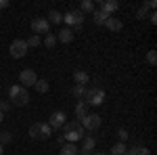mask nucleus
Segmentation results:
<instances>
[{
  "instance_id": "11",
  "label": "nucleus",
  "mask_w": 157,
  "mask_h": 155,
  "mask_svg": "<svg viewBox=\"0 0 157 155\" xmlns=\"http://www.w3.org/2000/svg\"><path fill=\"white\" fill-rule=\"evenodd\" d=\"M120 9V2L117 0H105V2H101V6H98V11H103L105 15L111 17V13H115Z\"/></svg>"
},
{
  "instance_id": "18",
  "label": "nucleus",
  "mask_w": 157,
  "mask_h": 155,
  "mask_svg": "<svg viewBox=\"0 0 157 155\" xmlns=\"http://www.w3.org/2000/svg\"><path fill=\"white\" fill-rule=\"evenodd\" d=\"M84 145H82V149H86V151H92L94 149V145H97V138L92 136V134H84Z\"/></svg>"
},
{
  "instance_id": "33",
  "label": "nucleus",
  "mask_w": 157,
  "mask_h": 155,
  "mask_svg": "<svg viewBox=\"0 0 157 155\" xmlns=\"http://www.w3.org/2000/svg\"><path fill=\"white\" fill-rule=\"evenodd\" d=\"M147 6H149V9H151V11H155L157 2H155V0H149V2H147Z\"/></svg>"
},
{
  "instance_id": "34",
  "label": "nucleus",
  "mask_w": 157,
  "mask_h": 155,
  "mask_svg": "<svg viewBox=\"0 0 157 155\" xmlns=\"http://www.w3.org/2000/svg\"><path fill=\"white\" fill-rule=\"evenodd\" d=\"M9 6V0H0V11H4Z\"/></svg>"
},
{
  "instance_id": "14",
  "label": "nucleus",
  "mask_w": 157,
  "mask_h": 155,
  "mask_svg": "<svg viewBox=\"0 0 157 155\" xmlns=\"http://www.w3.org/2000/svg\"><path fill=\"white\" fill-rule=\"evenodd\" d=\"M105 27H107L109 32H121L124 23H121L120 19H115V17H109L107 21H105Z\"/></svg>"
},
{
  "instance_id": "6",
  "label": "nucleus",
  "mask_w": 157,
  "mask_h": 155,
  "mask_svg": "<svg viewBox=\"0 0 157 155\" xmlns=\"http://www.w3.org/2000/svg\"><path fill=\"white\" fill-rule=\"evenodd\" d=\"M80 124H82V128H84V130L94 132L97 128H101L103 119H101V115H97V113H88L84 119H80Z\"/></svg>"
},
{
  "instance_id": "12",
  "label": "nucleus",
  "mask_w": 157,
  "mask_h": 155,
  "mask_svg": "<svg viewBox=\"0 0 157 155\" xmlns=\"http://www.w3.org/2000/svg\"><path fill=\"white\" fill-rule=\"evenodd\" d=\"M63 42V44H71L73 42V29H69V27H63L59 34H57V42Z\"/></svg>"
},
{
  "instance_id": "31",
  "label": "nucleus",
  "mask_w": 157,
  "mask_h": 155,
  "mask_svg": "<svg viewBox=\"0 0 157 155\" xmlns=\"http://www.w3.org/2000/svg\"><path fill=\"white\" fill-rule=\"evenodd\" d=\"M9 107H11V103H9V101H0V111H2V113H4Z\"/></svg>"
},
{
  "instance_id": "27",
  "label": "nucleus",
  "mask_w": 157,
  "mask_h": 155,
  "mask_svg": "<svg viewBox=\"0 0 157 155\" xmlns=\"http://www.w3.org/2000/svg\"><path fill=\"white\" fill-rule=\"evenodd\" d=\"M11 138H13V134L9 130H4V132H0V145L4 147L6 143H11Z\"/></svg>"
},
{
  "instance_id": "36",
  "label": "nucleus",
  "mask_w": 157,
  "mask_h": 155,
  "mask_svg": "<svg viewBox=\"0 0 157 155\" xmlns=\"http://www.w3.org/2000/svg\"><path fill=\"white\" fill-rule=\"evenodd\" d=\"M92 155H107V153H103V151H97V153H92Z\"/></svg>"
},
{
  "instance_id": "25",
  "label": "nucleus",
  "mask_w": 157,
  "mask_h": 155,
  "mask_svg": "<svg viewBox=\"0 0 157 155\" xmlns=\"http://www.w3.org/2000/svg\"><path fill=\"white\" fill-rule=\"evenodd\" d=\"M71 92H73V96H75V99H84V95H86V86H80V84H75Z\"/></svg>"
},
{
  "instance_id": "24",
  "label": "nucleus",
  "mask_w": 157,
  "mask_h": 155,
  "mask_svg": "<svg viewBox=\"0 0 157 155\" xmlns=\"http://www.w3.org/2000/svg\"><path fill=\"white\" fill-rule=\"evenodd\" d=\"M44 46L55 48L57 46V36H55V34H46V36H44Z\"/></svg>"
},
{
  "instance_id": "28",
  "label": "nucleus",
  "mask_w": 157,
  "mask_h": 155,
  "mask_svg": "<svg viewBox=\"0 0 157 155\" xmlns=\"http://www.w3.org/2000/svg\"><path fill=\"white\" fill-rule=\"evenodd\" d=\"M147 63L153 65V67L157 65V52H155V50H149V52H147Z\"/></svg>"
},
{
  "instance_id": "17",
  "label": "nucleus",
  "mask_w": 157,
  "mask_h": 155,
  "mask_svg": "<svg viewBox=\"0 0 157 155\" xmlns=\"http://www.w3.org/2000/svg\"><path fill=\"white\" fill-rule=\"evenodd\" d=\"M109 19V15H105L103 11H98V9H94V13H92V21L97 25H105V21Z\"/></svg>"
},
{
  "instance_id": "8",
  "label": "nucleus",
  "mask_w": 157,
  "mask_h": 155,
  "mask_svg": "<svg viewBox=\"0 0 157 155\" xmlns=\"http://www.w3.org/2000/svg\"><path fill=\"white\" fill-rule=\"evenodd\" d=\"M32 29H34V36H46L50 29V23L46 21V17H36L34 21H32Z\"/></svg>"
},
{
  "instance_id": "7",
  "label": "nucleus",
  "mask_w": 157,
  "mask_h": 155,
  "mask_svg": "<svg viewBox=\"0 0 157 155\" xmlns=\"http://www.w3.org/2000/svg\"><path fill=\"white\" fill-rule=\"evenodd\" d=\"M84 13L80 11H67L65 15H63V21L67 25H73V27H82V23H84Z\"/></svg>"
},
{
  "instance_id": "26",
  "label": "nucleus",
  "mask_w": 157,
  "mask_h": 155,
  "mask_svg": "<svg viewBox=\"0 0 157 155\" xmlns=\"http://www.w3.org/2000/svg\"><path fill=\"white\" fill-rule=\"evenodd\" d=\"M128 155H149V149L147 147H134V149H128Z\"/></svg>"
},
{
  "instance_id": "37",
  "label": "nucleus",
  "mask_w": 157,
  "mask_h": 155,
  "mask_svg": "<svg viewBox=\"0 0 157 155\" xmlns=\"http://www.w3.org/2000/svg\"><path fill=\"white\" fill-rule=\"evenodd\" d=\"M2 153H4V147H2V145H0V155H2Z\"/></svg>"
},
{
  "instance_id": "35",
  "label": "nucleus",
  "mask_w": 157,
  "mask_h": 155,
  "mask_svg": "<svg viewBox=\"0 0 157 155\" xmlns=\"http://www.w3.org/2000/svg\"><path fill=\"white\" fill-rule=\"evenodd\" d=\"M80 151V155H92V151H86V149H78Z\"/></svg>"
},
{
  "instance_id": "38",
  "label": "nucleus",
  "mask_w": 157,
  "mask_h": 155,
  "mask_svg": "<svg viewBox=\"0 0 157 155\" xmlns=\"http://www.w3.org/2000/svg\"><path fill=\"white\" fill-rule=\"evenodd\" d=\"M2 119H4V113H2V111H0V122H2Z\"/></svg>"
},
{
  "instance_id": "30",
  "label": "nucleus",
  "mask_w": 157,
  "mask_h": 155,
  "mask_svg": "<svg viewBox=\"0 0 157 155\" xmlns=\"http://www.w3.org/2000/svg\"><path fill=\"white\" fill-rule=\"evenodd\" d=\"M128 136H130V134H128L126 128H120V130H117V138H120V143H126V141H128Z\"/></svg>"
},
{
  "instance_id": "21",
  "label": "nucleus",
  "mask_w": 157,
  "mask_h": 155,
  "mask_svg": "<svg viewBox=\"0 0 157 155\" xmlns=\"http://www.w3.org/2000/svg\"><path fill=\"white\" fill-rule=\"evenodd\" d=\"M80 13H94V2H90V0H82L80 2V9H78Z\"/></svg>"
},
{
  "instance_id": "32",
  "label": "nucleus",
  "mask_w": 157,
  "mask_h": 155,
  "mask_svg": "<svg viewBox=\"0 0 157 155\" xmlns=\"http://www.w3.org/2000/svg\"><path fill=\"white\" fill-rule=\"evenodd\" d=\"M149 19H151V23H157V13L151 11V13H149Z\"/></svg>"
},
{
  "instance_id": "4",
  "label": "nucleus",
  "mask_w": 157,
  "mask_h": 155,
  "mask_svg": "<svg viewBox=\"0 0 157 155\" xmlns=\"http://www.w3.org/2000/svg\"><path fill=\"white\" fill-rule=\"evenodd\" d=\"M50 134H52V130H50L48 124H44V122H36V124L29 126V136L34 141H46V138H50Z\"/></svg>"
},
{
  "instance_id": "22",
  "label": "nucleus",
  "mask_w": 157,
  "mask_h": 155,
  "mask_svg": "<svg viewBox=\"0 0 157 155\" xmlns=\"http://www.w3.org/2000/svg\"><path fill=\"white\" fill-rule=\"evenodd\" d=\"M34 88H36L40 95H44V92H48V82H46V80L42 78V80H38V82L34 84Z\"/></svg>"
},
{
  "instance_id": "2",
  "label": "nucleus",
  "mask_w": 157,
  "mask_h": 155,
  "mask_svg": "<svg viewBox=\"0 0 157 155\" xmlns=\"http://www.w3.org/2000/svg\"><path fill=\"white\" fill-rule=\"evenodd\" d=\"M9 99H11L13 105H17V107H25V105L29 103V92H27V88L19 86V84H15V86L9 88Z\"/></svg>"
},
{
  "instance_id": "23",
  "label": "nucleus",
  "mask_w": 157,
  "mask_h": 155,
  "mask_svg": "<svg viewBox=\"0 0 157 155\" xmlns=\"http://www.w3.org/2000/svg\"><path fill=\"white\" fill-rule=\"evenodd\" d=\"M25 44H27V48H36L42 44V38L40 36H29L27 40H25Z\"/></svg>"
},
{
  "instance_id": "9",
  "label": "nucleus",
  "mask_w": 157,
  "mask_h": 155,
  "mask_svg": "<svg viewBox=\"0 0 157 155\" xmlns=\"http://www.w3.org/2000/svg\"><path fill=\"white\" fill-rule=\"evenodd\" d=\"M36 82H38L36 72H32V69H23V72L19 73V86H23V88H29V86H34Z\"/></svg>"
},
{
  "instance_id": "3",
  "label": "nucleus",
  "mask_w": 157,
  "mask_h": 155,
  "mask_svg": "<svg viewBox=\"0 0 157 155\" xmlns=\"http://www.w3.org/2000/svg\"><path fill=\"white\" fill-rule=\"evenodd\" d=\"M84 103L88 107H98L105 103V90L101 86H92V88H86L84 95Z\"/></svg>"
},
{
  "instance_id": "29",
  "label": "nucleus",
  "mask_w": 157,
  "mask_h": 155,
  "mask_svg": "<svg viewBox=\"0 0 157 155\" xmlns=\"http://www.w3.org/2000/svg\"><path fill=\"white\" fill-rule=\"evenodd\" d=\"M136 15H138V19H145V17H149V6H147V2L140 6V9H138V13H136Z\"/></svg>"
},
{
  "instance_id": "1",
  "label": "nucleus",
  "mask_w": 157,
  "mask_h": 155,
  "mask_svg": "<svg viewBox=\"0 0 157 155\" xmlns=\"http://www.w3.org/2000/svg\"><path fill=\"white\" fill-rule=\"evenodd\" d=\"M86 130L82 128V124L78 122V119H71V122H65V126H63V138H65V143H78V141H82L84 138Z\"/></svg>"
},
{
  "instance_id": "13",
  "label": "nucleus",
  "mask_w": 157,
  "mask_h": 155,
  "mask_svg": "<svg viewBox=\"0 0 157 155\" xmlns=\"http://www.w3.org/2000/svg\"><path fill=\"white\" fill-rule=\"evenodd\" d=\"M73 82L80 84V86H86V84L90 82V76L86 72H82V69H75V72H73Z\"/></svg>"
},
{
  "instance_id": "15",
  "label": "nucleus",
  "mask_w": 157,
  "mask_h": 155,
  "mask_svg": "<svg viewBox=\"0 0 157 155\" xmlns=\"http://www.w3.org/2000/svg\"><path fill=\"white\" fill-rule=\"evenodd\" d=\"M61 155H78V145H73V143H65V145H61Z\"/></svg>"
},
{
  "instance_id": "5",
  "label": "nucleus",
  "mask_w": 157,
  "mask_h": 155,
  "mask_svg": "<svg viewBox=\"0 0 157 155\" xmlns=\"http://www.w3.org/2000/svg\"><path fill=\"white\" fill-rule=\"evenodd\" d=\"M9 52H11L13 59H23L25 55H27V44H25V40H21V38L13 40V42H11V48H9Z\"/></svg>"
},
{
  "instance_id": "10",
  "label": "nucleus",
  "mask_w": 157,
  "mask_h": 155,
  "mask_svg": "<svg viewBox=\"0 0 157 155\" xmlns=\"http://www.w3.org/2000/svg\"><path fill=\"white\" fill-rule=\"evenodd\" d=\"M67 115L63 113V111H55L52 115L48 118V126H50V130H61L63 126H65V122H67Z\"/></svg>"
},
{
  "instance_id": "16",
  "label": "nucleus",
  "mask_w": 157,
  "mask_h": 155,
  "mask_svg": "<svg viewBox=\"0 0 157 155\" xmlns=\"http://www.w3.org/2000/svg\"><path fill=\"white\" fill-rule=\"evenodd\" d=\"M88 115V105H86L84 101H80L78 105H75V118L78 119H84Z\"/></svg>"
},
{
  "instance_id": "20",
  "label": "nucleus",
  "mask_w": 157,
  "mask_h": 155,
  "mask_svg": "<svg viewBox=\"0 0 157 155\" xmlns=\"http://www.w3.org/2000/svg\"><path fill=\"white\" fill-rule=\"evenodd\" d=\"M46 21H48V23L59 25L61 21H63V15H61L59 11H55V9H52V11H48V19H46Z\"/></svg>"
},
{
  "instance_id": "19",
  "label": "nucleus",
  "mask_w": 157,
  "mask_h": 155,
  "mask_svg": "<svg viewBox=\"0 0 157 155\" xmlns=\"http://www.w3.org/2000/svg\"><path fill=\"white\" fill-rule=\"evenodd\" d=\"M111 155H128L126 143H115L113 147H111Z\"/></svg>"
}]
</instances>
